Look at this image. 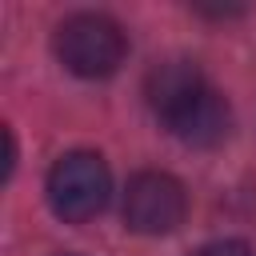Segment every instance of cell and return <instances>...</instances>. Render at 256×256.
<instances>
[{
    "instance_id": "1",
    "label": "cell",
    "mask_w": 256,
    "mask_h": 256,
    "mask_svg": "<svg viewBox=\"0 0 256 256\" xmlns=\"http://www.w3.org/2000/svg\"><path fill=\"white\" fill-rule=\"evenodd\" d=\"M52 48H56V60H60L72 76L100 80V76H112V72L124 64L128 36H124V28H120L112 16H104V12H76V16H68V20L56 28Z\"/></svg>"
},
{
    "instance_id": "2",
    "label": "cell",
    "mask_w": 256,
    "mask_h": 256,
    "mask_svg": "<svg viewBox=\"0 0 256 256\" xmlns=\"http://www.w3.org/2000/svg\"><path fill=\"white\" fill-rule=\"evenodd\" d=\"M112 192V176L100 152H68L52 164L48 172V204L60 220L68 224H84L92 220Z\"/></svg>"
},
{
    "instance_id": "3",
    "label": "cell",
    "mask_w": 256,
    "mask_h": 256,
    "mask_svg": "<svg viewBox=\"0 0 256 256\" xmlns=\"http://www.w3.org/2000/svg\"><path fill=\"white\" fill-rule=\"evenodd\" d=\"M188 196L168 172H136L124 192V224L140 236H168L184 224Z\"/></svg>"
},
{
    "instance_id": "4",
    "label": "cell",
    "mask_w": 256,
    "mask_h": 256,
    "mask_svg": "<svg viewBox=\"0 0 256 256\" xmlns=\"http://www.w3.org/2000/svg\"><path fill=\"white\" fill-rule=\"evenodd\" d=\"M228 128H232L228 100H224L212 84H204V88L168 120V132H172L176 140L192 144V148H212V144H220V140L228 136Z\"/></svg>"
},
{
    "instance_id": "5",
    "label": "cell",
    "mask_w": 256,
    "mask_h": 256,
    "mask_svg": "<svg viewBox=\"0 0 256 256\" xmlns=\"http://www.w3.org/2000/svg\"><path fill=\"white\" fill-rule=\"evenodd\" d=\"M208 80H204V72L192 64V60H164V64H156L152 72H148V80H144V96H148V104H152V112L168 124L200 88H204Z\"/></svg>"
},
{
    "instance_id": "6",
    "label": "cell",
    "mask_w": 256,
    "mask_h": 256,
    "mask_svg": "<svg viewBox=\"0 0 256 256\" xmlns=\"http://www.w3.org/2000/svg\"><path fill=\"white\" fill-rule=\"evenodd\" d=\"M192 256H256L244 240H208V244H200Z\"/></svg>"
},
{
    "instance_id": "7",
    "label": "cell",
    "mask_w": 256,
    "mask_h": 256,
    "mask_svg": "<svg viewBox=\"0 0 256 256\" xmlns=\"http://www.w3.org/2000/svg\"><path fill=\"white\" fill-rule=\"evenodd\" d=\"M64 256H76V252H64Z\"/></svg>"
}]
</instances>
